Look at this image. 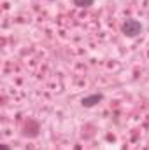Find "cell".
<instances>
[{"label": "cell", "mask_w": 149, "mask_h": 150, "mask_svg": "<svg viewBox=\"0 0 149 150\" xmlns=\"http://www.w3.org/2000/svg\"><path fill=\"white\" fill-rule=\"evenodd\" d=\"M72 2H74L75 7H81V9H84V7H91L95 0H72Z\"/></svg>", "instance_id": "4"}, {"label": "cell", "mask_w": 149, "mask_h": 150, "mask_svg": "<svg viewBox=\"0 0 149 150\" xmlns=\"http://www.w3.org/2000/svg\"><path fill=\"white\" fill-rule=\"evenodd\" d=\"M39 133H40V124L35 119L25 120V124H23V136H27V138H37Z\"/></svg>", "instance_id": "2"}, {"label": "cell", "mask_w": 149, "mask_h": 150, "mask_svg": "<svg viewBox=\"0 0 149 150\" xmlns=\"http://www.w3.org/2000/svg\"><path fill=\"white\" fill-rule=\"evenodd\" d=\"M102 100H104V94H102V93H93V94L84 96V98L81 100V105H82L84 108H93V107H97Z\"/></svg>", "instance_id": "3"}, {"label": "cell", "mask_w": 149, "mask_h": 150, "mask_svg": "<svg viewBox=\"0 0 149 150\" xmlns=\"http://www.w3.org/2000/svg\"><path fill=\"white\" fill-rule=\"evenodd\" d=\"M0 150H11L9 145H0Z\"/></svg>", "instance_id": "5"}, {"label": "cell", "mask_w": 149, "mask_h": 150, "mask_svg": "<svg viewBox=\"0 0 149 150\" xmlns=\"http://www.w3.org/2000/svg\"><path fill=\"white\" fill-rule=\"evenodd\" d=\"M142 30H144L142 23L137 21V19H133V18H128V19H125V21L121 23V33L128 38L139 37V35L142 33Z\"/></svg>", "instance_id": "1"}]
</instances>
